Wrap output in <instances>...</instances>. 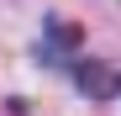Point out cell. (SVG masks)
I'll use <instances>...</instances> for the list:
<instances>
[{"label": "cell", "mask_w": 121, "mask_h": 116, "mask_svg": "<svg viewBox=\"0 0 121 116\" xmlns=\"http://www.w3.org/2000/svg\"><path fill=\"white\" fill-rule=\"evenodd\" d=\"M84 48V27L63 21V16H53V21L42 27V42H37V58L42 63H69L74 69V53Z\"/></svg>", "instance_id": "6da1fadb"}, {"label": "cell", "mask_w": 121, "mask_h": 116, "mask_svg": "<svg viewBox=\"0 0 121 116\" xmlns=\"http://www.w3.org/2000/svg\"><path fill=\"white\" fill-rule=\"evenodd\" d=\"M74 85L90 100H111V95H121V69L100 63V58H74Z\"/></svg>", "instance_id": "7a4b0ae2"}]
</instances>
